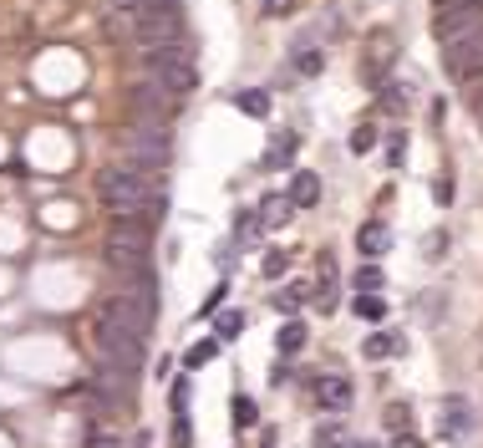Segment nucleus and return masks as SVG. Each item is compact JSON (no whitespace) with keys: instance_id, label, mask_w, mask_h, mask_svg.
Segmentation results:
<instances>
[{"instance_id":"nucleus-21","label":"nucleus","mask_w":483,"mask_h":448,"mask_svg":"<svg viewBox=\"0 0 483 448\" xmlns=\"http://www.w3.org/2000/svg\"><path fill=\"white\" fill-rule=\"evenodd\" d=\"M214 351H219V342H199L194 351H188V357H183V362H188V367H203L209 357H214Z\"/></svg>"},{"instance_id":"nucleus-20","label":"nucleus","mask_w":483,"mask_h":448,"mask_svg":"<svg viewBox=\"0 0 483 448\" xmlns=\"http://www.w3.org/2000/svg\"><path fill=\"white\" fill-rule=\"evenodd\" d=\"M229 413H234V428H249V423H255V403H249V398H234V407H229Z\"/></svg>"},{"instance_id":"nucleus-14","label":"nucleus","mask_w":483,"mask_h":448,"mask_svg":"<svg viewBox=\"0 0 483 448\" xmlns=\"http://www.w3.org/2000/svg\"><path fill=\"white\" fill-rule=\"evenodd\" d=\"M290 209H295L290 199H280V194H270V199L260 204V220L270 224V229H280V224H290Z\"/></svg>"},{"instance_id":"nucleus-5","label":"nucleus","mask_w":483,"mask_h":448,"mask_svg":"<svg viewBox=\"0 0 483 448\" xmlns=\"http://www.w3.org/2000/svg\"><path fill=\"white\" fill-rule=\"evenodd\" d=\"M122 163L127 168H142V174H158L163 163H168V133H163V122H138L122 138Z\"/></svg>"},{"instance_id":"nucleus-7","label":"nucleus","mask_w":483,"mask_h":448,"mask_svg":"<svg viewBox=\"0 0 483 448\" xmlns=\"http://www.w3.org/2000/svg\"><path fill=\"white\" fill-rule=\"evenodd\" d=\"M102 316L122 331H133V336H148V326L158 316V301H148V296H133V290H118L112 301L102 305Z\"/></svg>"},{"instance_id":"nucleus-22","label":"nucleus","mask_w":483,"mask_h":448,"mask_svg":"<svg viewBox=\"0 0 483 448\" xmlns=\"http://www.w3.org/2000/svg\"><path fill=\"white\" fill-rule=\"evenodd\" d=\"M377 285H382V270H377V265H366L362 275H356V290H377Z\"/></svg>"},{"instance_id":"nucleus-27","label":"nucleus","mask_w":483,"mask_h":448,"mask_svg":"<svg viewBox=\"0 0 483 448\" xmlns=\"http://www.w3.org/2000/svg\"><path fill=\"white\" fill-rule=\"evenodd\" d=\"M219 331H224V336H234V331H244V316H224V321H219Z\"/></svg>"},{"instance_id":"nucleus-1","label":"nucleus","mask_w":483,"mask_h":448,"mask_svg":"<svg viewBox=\"0 0 483 448\" xmlns=\"http://www.w3.org/2000/svg\"><path fill=\"white\" fill-rule=\"evenodd\" d=\"M102 204L118 214V220H127V214H142V209H153V199H158V183H153V174H142V168H127V163H118V168H107L97 183Z\"/></svg>"},{"instance_id":"nucleus-25","label":"nucleus","mask_w":483,"mask_h":448,"mask_svg":"<svg viewBox=\"0 0 483 448\" xmlns=\"http://www.w3.org/2000/svg\"><path fill=\"white\" fill-rule=\"evenodd\" d=\"M301 72H305V77H310V72H321V57H316V51H301Z\"/></svg>"},{"instance_id":"nucleus-12","label":"nucleus","mask_w":483,"mask_h":448,"mask_svg":"<svg viewBox=\"0 0 483 448\" xmlns=\"http://www.w3.org/2000/svg\"><path fill=\"white\" fill-rule=\"evenodd\" d=\"M387 244H392V229H387V224H366L362 235H356V250H362V255H382Z\"/></svg>"},{"instance_id":"nucleus-6","label":"nucleus","mask_w":483,"mask_h":448,"mask_svg":"<svg viewBox=\"0 0 483 448\" xmlns=\"http://www.w3.org/2000/svg\"><path fill=\"white\" fill-rule=\"evenodd\" d=\"M97 357L112 372H138L142 367V336H133V331H122V326H112L107 316L97 321Z\"/></svg>"},{"instance_id":"nucleus-16","label":"nucleus","mask_w":483,"mask_h":448,"mask_svg":"<svg viewBox=\"0 0 483 448\" xmlns=\"http://www.w3.org/2000/svg\"><path fill=\"white\" fill-rule=\"evenodd\" d=\"M275 346H280V357H295V351L305 346V326L301 321H285L280 336H275Z\"/></svg>"},{"instance_id":"nucleus-29","label":"nucleus","mask_w":483,"mask_h":448,"mask_svg":"<svg viewBox=\"0 0 483 448\" xmlns=\"http://www.w3.org/2000/svg\"><path fill=\"white\" fill-rule=\"evenodd\" d=\"M392 448H418V438H407V433H402V438H397Z\"/></svg>"},{"instance_id":"nucleus-19","label":"nucleus","mask_w":483,"mask_h":448,"mask_svg":"<svg viewBox=\"0 0 483 448\" xmlns=\"http://www.w3.org/2000/svg\"><path fill=\"white\" fill-rule=\"evenodd\" d=\"M240 107L249 112V118H264V112H270V97H264V92H244Z\"/></svg>"},{"instance_id":"nucleus-3","label":"nucleus","mask_w":483,"mask_h":448,"mask_svg":"<svg viewBox=\"0 0 483 448\" xmlns=\"http://www.w3.org/2000/svg\"><path fill=\"white\" fill-rule=\"evenodd\" d=\"M148 244H153V224L142 220V214H127V220L112 224L107 255H112L118 270H138V265H148Z\"/></svg>"},{"instance_id":"nucleus-2","label":"nucleus","mask_w":483,"mask_h":448,"mask_svg":"<svg viewBox=\"0 0 483 448\" xmlns=\"http://www.w3.org/2000/svg\"><path fill=\"white\" fill-rule=\"evenodd\" d=\"M142 61H148V77L158 81L168 97H183V92L199 87V66H194V57L179 51V46H153Z\"/></svg>"},{"instance_id":"nucleus-28","label":"nucleus","mask_w":483,"mask_h":448,"mask_svg":"<svg viewBox=\"0 0 483 448\" xmlns=\"http://www.w3.org/2000/svg\"><path fill=\"white\" fill-rule=\"evenodd\" d=\"M112 5H118V11H127V16H138V11L148 5V0H112Z\"/></svg>"},{"instance_id":"nucleus-17","label":"nucleus","mask_w":483,"mask_h":448,"mask_svg":"<svg viewBox=\"0 0 483 448\" xmlns=\"http://www.w3.org/2000/svg\"><path fill=\"white\" fill-rule=\"evenodd\" d=\"M362 351H366V357H372V362H382V357H392V351H397V342L377 331V336H366V342H362Z\"/></svg>"},{"instance_id":"nucleus-18","label":"nucleus","mask_w":483,"mask_h":448,"mask_svg":"<svg viewBox=\"0 0 483 448\" xmlns=\"http://www.w3.org/2000/svg\"><path fill=\"white\" fill-rule=\"evenodd\" d=\"M448 433H453V438L468 433V407L464 403H448Z\"/></svg>"},{"instance_id":"nucleus-11","label":"nucleus","mask_w":483,"mask_h":448,"mask_svg":"<svg viewBox=\"0 0 483 448\" xmlns=\"http://www.w3.org/2000/svg\"><path fill=\"white\" fill-rule=\"evenodd\" d=\"M316 199H321V179H316V174H295V179H290V204H295V209H310Z\"/></svg>"},{"instance_id":"nucleus-9","label":"nucleus","mask_w":483,"mask_h":448,"mask_svg":"<svg viewBox=\"0 0 483 448\" xmlns=\"http://www.w3.org/2000/svg\"><path fill=\"white\" fill-rule=\"evenodd\" d=\"M127 102H133V112H138V118H148V122L168 118V107H173L158 81H142V87H133V97H127Z\"/></svg>"},{"instance_id":"nucleus-4","label":"nucleus","mask_w":483,"mask_h":448,"mask_svg":"<svg viewBox=\"0 0 483 448\" xmlns=\"http://www.w3.org/2000/svg\"><path fill=\"white\" fill-rule=\"evenodd\" d=\"M183 31V20H179V0H148L138 16H133V36L153 51V46H173Z\"/></svg>"},{"instance_id":"nucleus-13","label":"nucleus","mask_w":483,"mask_h":448,"mask_svg":"<svg viewBox=\"0 0 483 448\" xmlns=\"http://www.w3.org/2000/svg\"><path fill=\"white\" fill-rule=\"evenodd\" d=\"M351 311H356L362 321H382V316H387V301L377 296V290H356V301H351Z\"/></svg>"},{"instance_id":"nucleus-15","label":"nucleus","mask_w":483,"mask_h":448,"mask_svg":"<svg viewBox=\"0 0 483 448\" xmlns=\"http://www.w3.org/2000/svg\"><path fill=\"white\" fill-rule=\"evenodd\" d=\"M310 448H351V433H346L341 423H326L310 433Z\"/></svg>"},{"instance_id":"nucleus-30","label":"nucleus","mask_w":483,"mask_h":448,"mask_svg":"<svg viewBox=\"0 0 483 448\" xmlns=\"http://www.w3.org/2000/svg\"><path fill=\"white\" fill-rule=\"evenodd\" d=\"M351 448H382V444H351Z\"/></svg>"},{"instance_id":"nucleus-26","label":"nucleus","mask_w":483,"mask_h":448,"mask_svg":"<svg viewBox=\"0 0 483 448\" xmlns=\"http://www.w3.org/2000/svg\"><path fill=\"white\" fill-rule=\"evenodd\" d=\"M264 275H285V255H264Z\"/></svg>"},{"instance_id":"nucleus-23","label":"nucleus","mask_w":483,"mask_h":448,"mask_svg":"<svg viewBox=\"0 0 483 448\" xmlns=\"http://www.w3.org/2000/svg\"><path fill=\"white\" fill-rule=\"evenodd\" d=\"M290 158H295V143L290 138H280L275 148H270V163H290Z\"/></svg>"},{"instance_id":"nucleus-10","label":"nucleus","mask_w":483,"mask_h":448,"mask_svg":"<svg viewBox=\"0 0 483 448\" xmlns=\"http://www.w3.org/2000/svg\"><path fill=\"white\" fill-rule=\"evenodd\" d=\"M316 398H321V407H336L341 413V407H351V382L346 377H321L316 382Z\"/></svg>"},{"instance_id":"nucleus-24","label":"nucleus","mask_w":483,"mask_h":448,"mask_svg":"<svg viewBox=\"0 0 483 448\" xmlns=\"http://www.w3.org/2000/svg\"><path fill=\"white\" fill-rule=\"evenodd\" d=\"M366 148H372V127H356L351 133V153H366Z\"/></svg>"},{"instance_id":"nucleus-8","label":"nucleus","mask_w":483,"mask_h":448,"mask_svg":"<svg viewBox=\"0 0 483 448\" xmlns=\"http://www.w3.org/2000/svg\"><path fill=\"white\" fill-rule=\"evenodd\" d=\"M448 72H453L458 81L483 77V36L479 41H464V46H453V51H448Z\"/></svg>"}]
</instances>
